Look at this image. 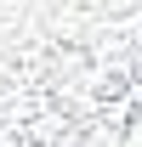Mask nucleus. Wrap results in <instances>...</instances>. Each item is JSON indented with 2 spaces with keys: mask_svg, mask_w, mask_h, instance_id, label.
I'll list each match as a JSON object with an SVG mask.
<instances>
[{
  "mask_svg": "<svg viewBox=\"0 0 142 147\" xmlns=\"http://www.w3.org/2000/svg\"><path fill=\"white\" fill-rule=\"evenodd\" d=\"M0 147H142V0L0 11Z\"/></svg>",
  "mask_w": 142,
  "mask_h": 147,
  "instance_id": "f257e3e1",
  "label": "nucleus"
}]
</instances>
